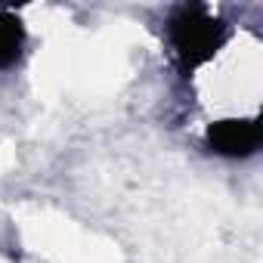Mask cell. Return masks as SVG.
Masks as SVG:
<instances>
[{"label":"cell","instance_id":"7a4b0ae2","mask_svg":"<svg viewBox=\"0 0 263 263\" xmlns=\"http://www.w3.org/2000/svg\"><path fill=\"white\" fill-rule=\"evenodd\" d=\"M208 146L229 158H245L260 146V121L257 118H226L208 127Z\"/></svg>","mask_w":263,"mask_h":263},{"label":"cell","instance_id":"3957f363","mask_svg":"<svg viewBox=\"0 0 263 263\" xmlns=\"http://www.w3.org/2000/svg\"><path fill=\"white\" fill-rule=\"evenodd\" d=\"M22 44H25V28L22 22L7 13V10H0V68H7L19 59L22 53Z\"/></svg>","mask_w":263,"mask_h":263},{"label":"cell","instance_id":"6da1fadb","mask_svg":"<svg viewBox=\"0 0 263 263\" xmlns=\"http://www.w3.org/2000/svg\"><path fill=\"white\" fill-rule=\"evenodd\" d=\"M167 34H171L180 65L186 71H192V68L211 62L214 53L223 47L226 25L204 7H180L167 25Z\"/></svg>","mask_w":263,"mask_h":263}]
</instances>
